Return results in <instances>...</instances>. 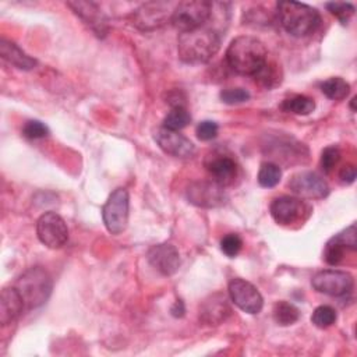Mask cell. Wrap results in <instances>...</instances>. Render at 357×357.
<instances>
[{
	"mask_svg": "<svg viewBox=\"0 0 357 357\" xmlns=\"http://www.w3.org/2000/svg\"><path fill=\"white\" fill-rule=\"evenodd\" d=\"M146 258L152 268L165 276L176 273L180 266V254L177 248L170 243L152 245L146 254Z\"/></svg>",
	"mask_w": 357,
	"mask_h": 357,
	"instance_id": "16",
	"label": "cell"
},
{
	"mask_svg": "<svg viewBox=\"0 0 357 357\" xmlns=\"http://www.w3.org/2000/svg\"><path fill=\"white\" fill-rule=\"evenodd\" d=\"M229 296L247 314H258L264 307V298L258 289L241 278H234L229 282Z\"/></svg>",
	"mask_w": 357,
	"mask_h": 357,
	"instance_id": "11",
	"label": "cell"
},
{
	"mask_svg": "<svg viewBox=\"0 0 357 357\" xmlns=\"http://www.w3.org/2000/svg\"><path fill=\"white\" fill-rule=\"evenodd\" d=\"M282 109L289 113H294L298 116H307L314 112L315 102L312 98L305 95H294L289 99H286L282 105Z\"/></svg>",
	"mask_w": 357,
	"mask_h": 357,
	"instance_id": "24",
	"label": "cell"
},
{
	"mask_svg": "<svg viewBox=\"0 0 357 357\" xmlns=\"http://www.w3.org/2000/svg\"><path fill=\"white\" fill-rule=\"evenodd\" d=\"M67 6L98 35L103 36L107 32L106 17L98 4L92 1H68Z\"/></svg>",
	"mask_w": 357,
	"mask_h": 357,
	"instance_id": "19",
	"label": "cell"
},
{
	"mask_svg": "<svg viewBox=\"0 0 357 357\" xmlns=\"http://www.w3.org/2000/svg\"><path fill=\"white\" fill-rule=\"evenodd\" d=\"M321 91L332 100H342L349 95L350 85L342 77H332L321 84Z\"/></svg>",
	"mask_w": 357,
	"mask_h": 357,
	"instance_id": "23",
	"label": "cell"
},
{
	"mask_svg": "<svg viewBox=\"0 0 357 357\" xmlns=\"http://www.w3.org/2000/svg\"><path fill=\"white\" fill-rule=\"evenodd\" d=\"M340 149L335 145H331V146H326L324 151H322V155H321V167L325 173H331L335 166L337 165V162L340 160Z\"/></svg>",
	"mask_w": 357,
	"mask_h": 357,
	"instance_id": "31",
	"label": "cell"
},
{
	"mask_svg": "<svg viewBox=\"0 0 357 357\" xmlns=\"http://www.w3.org/2000/svg\"><path fill=\"white\" fill-rule=\"evenodd\" d=\"M187 199L201 208H218L225 205L226 194L223 187L212 181H194L187 188Z\"/></svg>",
	"mask_w": 357,
	"mask_h": 357,
	"instance_id": "12",
	"label": "cell"
},
{
	"mask_svg": "<svg viewBox=\"0 0 357 357\" xmlns=\"http://www.w3.org/2000/svg\"><path fill=\"white\" fill-rule=\"evenodd\" d=\"M276 13L280 25L284 31L293 36L301 38L317 31L321 22L319 13L317 8L298 3V1H279L276 4Z\"/></svg>",
	"mask_w": 357,
	"mask_h": 357,
	"instance_id": "3",
	"label": "cell"
},
{
	"mask_svg": "<svg viewBox=\"0 0 357 357\" xmlns=\"http://www.w3.org/2000/svg\"><path fill=\"white\" fill-rule=\"evenodd\" d=\"M266 60L268 52L265 45L254 36H237L230 42L226 50L229 67L241 75L257 74Z\"/></svg>",
	"mask_w": 357,
	"mask_h": 357,
	"instance_id": "1",
	"label": "cell"
},
{
	"mask_svg": "<svg viewBox=\"0 0 357 357\" xmlns=\"http://www.w3.org/2000/svg\"><path fill=\"white\" fill-rule=\"evenodd\" d=\"M311 284L318 293H324L332 297H340L351 291L353 276L346 271L325 269L317 272L312 276Z\"/></svg>",
	"mask_w": 357,
	"mask_h": 357,
	"instance_id": "9",
	"label": "cell"
},
{
	"mask_svg": "<svg viewBox=\"0 0 357 357\" xmlns=\"http://www.w3.org/2000/svg\"><path fill=\"white\" fill-rule=\"evenodd\" d=\"M300 318L298 308L289 301H279L273 307V319L278 325L289 326L297 322Z\"/></svg>",
	"mask_w": 357,
	"mask_h": 357,
	"instance_id": "25",
	"label": "cell"
},
{
	"mask_svg": "<svg viewBox=\"0 0 357 357\" xmlns=\"http://www.w3.org/2000/svg\"><path fill=\"white\" fill-rule=\"evenodd\" d=\"M173 10H170L169 3H146L137 8L131 18L132 24L141 31H152L172 18Z\"/></svg>",
	"mask_w": 357,
	"mask_h": 357,
	"instance_id": "13",
	"label": "cell"
},
{
	"mask_svg": "<svg viewBox=\"0 0 357 357\" xmlns=\"http://www.w3.org/2000/svg\"><path fill=\"white\" fill-rule=\"evenodd\" d=\"M14 286L22 296L25 307L32 310L40 307L47 301L52 293L53 282L52 276L46 269H43L42 266H32L22 272Z\"/></svg>",
	"mask_w": 357,
	"mask_h": 357,
	"instance_id": "4",
	"label": "cell"
},
{
	"mask_svg": "<svg viewBox=\"0 0 357 357\" xmlns=\"http://www.w3.org/2000/svg\"><path fill=\"white\" fill-rule=\"evenodd\" d=\"M231 308L227 297L218 291L208 296L199 305V321L206 325H219L227 319Z\"/></svg>",
	"mask_w": 357,
	"mask_h": 357,
	"instance_id": "18",
	"label": "cell"
},
{
	"mask_svg": "<svg viewBox=\"0 0 357 357\" xmlns=\"http://www.w3.org/2000/svg\"><path fill=\"white\" fill-rule=\"evenodd\" d=\"M218 131H219V127L212 120H204L195 128L197 137L201 141H211V139H213L218 135Z\"/></svg>",
	"mask_w": 357,
	"mask_h": 357,
	"instance_id": "34",
	"label": "cell"
},
{
	"mask_svg": "<svg viewBox=\"0 0 357 357\" xmlns=\"http://www.w3.org/2000/svg\"><path fill=\"white\" fill-rule=\"evenodd\" d=\"M271 215L278 225L291 226L307 219L310 215V206L301 198L282 195L272 201Z\"/></svg>",
	"mask_w": 357,
	"mask_h": 357,
	"instance_id": "7",
	"label": "cell"
},
{
	"mask_svg": "<svg viewBox=\"0 0 357 357\" xmlns=\"http://www.w3.org/2000/svg\"><path fill=\"white\" fill-rule=\"evenodd\" d=\"M339 178L343 184H351L356 180V167L350 163L344 165L339 172Z\"/></svg>",
	"mask_w": 357,
	"mask_h": 357,
	"instance_id": "35",
	"label": "cell"
},
{
	"mask_svg": "<svg viewBox=\"0 0 357 357\" xmlns=\"http://www.w3.org/2000/svg\"><path fill=\"white\" fill-rule=\"evenodd\" d=\"M172 315L173 317H177V318H181L183 315H184V304H183V301L181 300H177L174 304H173V307H172Z\"/></svg>",
	"mask_w": 357,
	"mask_h": 357,
	"instance_id": "36",
	"label": "cell"
},
{
	"mask_svg": "<svg viewBox=\"0 0 357 357\" xmlns=\"http://www.w3.org/2000/svg\"><path fill=\"white\" fill-rule=\"evenodd\" d=\"M36 234L49 248H60L68 240V229L64 219L56 212H45L36 222Z\"/></svg>",
	"mask_w": 357,
	"mask_h": 357,
	"instance_id": "8",
	"label": "cell"
},
{
	"mask_svg": "<svg viewBox=\"0 0 357 357\" xmlns=\"http://www.w3.org/2000/svg\"><path fill=\"white\" fill-rule=\"evenodd\" d=\"M0 54L7 63H10L11 66L20 70H32L38 64V61L33 57L28 56L14 42L6 40V39L0 40Z\"/></svg>",
	"mask_w": 357,
	"mask_h": 357,
	"instance_id": "21",
	"label": "cell"
},
{
	"mask_svg": "<svg viewBox=\"0 0 357 357\" xmlns=\"http://www.w3.org/2000/svg\"><path fill=\"white\" fill-rule=\"evenodd\" d=\"M290 191L297 198H305V199H317L324 198L329 194V185L324 180L322 176H319L315 172H300L291 176V178L287 183Z\"/></svg>",
	"mask_w": 357,
	"mask_h": 357,
	"instance_id": "10",
	"label": "cell"
},
{
	"mask_svg": "<svg viewBox=\"0 0 357 357\" xmlns=\"http://www.w3.org/2000/svg\"><path fill=\"white\" fill-rule=\"evenodd\" d=\"M22 134L29 139H39L49 135V128L39 120H29L25 123Z\"/></svg>",
	"mask_w": 357,
	"mask_h": 357,
	"instance_id": "33",
	"label": "cell"
},
{
	"mask_svg": "<svg viewBox=\"0 0 357 357\" xmlns=\"http://www.w3.org/2000/svg\"><path fill=\"white\" fill-rule=\"evenodd\" d=\"M205 167L209 172L212 180L222 187L233 184L238 170L236 160L231 156L220 152L208 155L205 159Z\"/></svg>",
	"mask_w": 357,
	"mask_h": 357,
	"instance_id": "15",
	"label": "cell"
},
{
	"mask_svg": "<svg viewBox=\"0 0 357 357\" xmlns=\"http://www.w3.org/2000/svg\"><path fill=\"white\" fill-rule=\"evenodd\" d=\"M219 33L205 26L181 32L177 39L178 57L187 64H204L209 61L219 52Z\"/></svg>",
	"mask_w": 357,
	"mask_h": 357,
	"instance_id": "2",
	"label": "cell"
},
{
	"mask_svg": "<svg viewBox=\"0 0 357 357\" xmlns=\"http://www.w3.org/2000/svg\"><path fill=\"white\" fill-rule=\"evenodd\" d=\"M243 247V240L240 238L238 234H234V233H230V234H226L222 240H220V250L230 258L236 257L240 250Z\"/></svg>",
	"mask_w": 357,
	"mask_h": 357,
	"instance_id": "32",
	"label": "cell"
},
{
	"mask_svg": "<svg viewBox=\"0 0 357 357\" xmlns=\"http://www.w3.org/2000/svg\"><path fill=\"white\" fill-rule=\"evenodd\" d=\"M326 8L333 14L342 24H347L350 17L354 14V6L344 1H332L326 3Z\"/></svg>",
	"mask_w": 357,
	"mask_h": 357,
	"instance_id": "29",
	"label": "cell"
},
{
	"mask_svg": "<svg viewBox=\"0 0 357 357\" xmlns=\"http://www.w3.org/2000/svg\"><path fill=\"white\" fill-rule=\"evenodd\" d=\"M250 96V92L244 88H225L220 91V99L227 105H238L247 102Z\"/></svg>",
	"mask_w": 357,
	"mask_h": 357,
	"instance_id": "30",
	"label": "cell"
},
{
	"mask_svg": "<svg viewBox=\"0 0 357 357\" xmlns=\"http://www.w3.org/2000/svg\"><path fill=\"white\" fill-rule=\"evenodd\" d=\"M190 121H191V116L187 112V109L183 106H177V107H172V110L166 114L163 120V127L173 131H178L187 127Z\"/></svg>",
	"mask_w": 357,
	"mask_h": 357,
	"instance_id": "27",
	"label": "cell"
},
{
	"mask_svg": "<svg viewBox=\"0 0 357 357\" xmlns=\"http://www.w3.org/2000/svg\"><path fill=\"white\" fill-rule=\"evenodd\" d=\"M213 4L205 0H187L180 1L173 8L170 22L176 29L181 32L194 31L201 26L211 18Z\"/></svg>",
	"mask_w": 357,
	"mask_h": 357,
	"instance_id": "5",
	"label": "cell"
},
{
	"mask_svg": "<svg viewBox=\"0 0 357 357\" xmlns=\"http://www.w3.org/2000/svg\"><path fill=\"white\" fill-rule=\"evenodd\" d=\"M356 225L353 223L343 231L333 236L325 245L324 250V259L329 265H339L343 258L346 250H356L357 241H356Z\"/></svg>",
	"mask_w": 357,
	"mask_h": 357,
	"instance_id": "17",
	"label": "cell"
},
{
	"mask_svg": "<svg viewBox=\"0 0 357 357\" xmlns=\"http://www.w3.org/2000/svg\"><path fill=\"white\" fill-rule=\"evenodd\" d=\"M25 307L24 298L15 286L4 287L0 296V322L3 326L14 322Z\"/></svg>",
	"mask_w": 357,
	"mask_h": 357,
	"instance_id": "20",
	"label": "cell"
},
{
	"mask_svg": "<svg viewBox=\"0 0 357 357\" xmlns=\"http://www.w3.org/2000/svg\"><path fill=\"white\" fill-rule=\"evenodd\" d=\"M257 178H258V183L261 187L272 188V187L278 185L279 181L282 180V170L276 163L265 162L261 165Z\"/></svg>",
	"mask_w": 357,
	"mask_h": 357,
	"instance_id": "26",
	"label": "cell"
},
{
	"mask_svg": "<svg viewBox=\"0 0 357 357\" xmlns=\"http://www.w3.org/2000/svg\"><path fill=\"white\" fill-rule=\"evenodd\" d=\"M130 195L123 187L116 188L105 202L102 208L103 223L109 233L120 234L126 230L128 223Z\"/></svg>",
	"mask_w": 357,
	"mask_h": 357,
	"instance_id": "6",
	"label": "cell"
},
{
	"mask_svg": "<svg viewBox=\"0 0 357 357\" xmlns=\"http://www.w3.org/2000/svg\"><path fill=\"white\" fill-rule=\"evenodd\" d=\"M252 77H254V79L258 85H261L266 89H272V88H275L280 84L282 71H280V67L276 63L266 60V63Z\"/></svg>",
	"mask_w": 357,
	"mask_h": 357,
	"instance_id": "22",
	"label": "cell"
},
{
	"mask_svg": "<svg viewBox=\"0 0 357 357\" xmlns=\"http://www.w3.org/2000/svg\"><path fill=\"white\" fill-rule=\"evenodd\" d=\"M336 318H337L336 311L331 305H319L314 310V312L311 315L312 324L321 329H325V328H329L331 325H333Z\"/></svg>",
	"mask_w": 357,
	"mask_h": 357,
	"instance_id": "28",
	"label": "cell"
},
{
	"mask_svg": "<svg viewBox=\"0 0 357 357\" xmlns=\"http://www.w3.org/2000/svg\"><path fill=\"white\" fill-rule=\"evenodd\" d=\"M153 138H155L156 144L159 145V148L165 153L172 155L174 158L188 159V158L194 156V153H195L194 144L185 135L180 134L178 131H173V130L160 127L155 131Z\"/></svg>",
	"mask_w": 357,
	"mask_h": 357,
	"instance_id": "14",
	"label": "cell"
}]
</instances>
